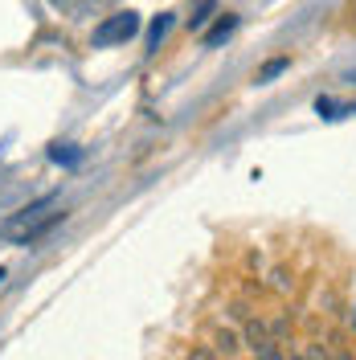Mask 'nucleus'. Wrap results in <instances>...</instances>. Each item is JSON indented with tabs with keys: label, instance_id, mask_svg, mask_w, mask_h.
<instances>
[{
	"label": "nucleus",
	"instance_id": "obj_1",
	"mask_svg": "<svg viewBox=\"0 0 356 360\" xmlns=\"http://www.w3.org/2000/svg\"><path fill=\"white\" fill-rule=\"evenodd\" d=\"M135 33H139V17H135L132 8H123V13L107 17V21H103L98 29H94V33H90V45H94V49H107V45H123V41H132Z\"/></svg>",
	"mask_w": 356,
	"mask_h": 360
},
{
	"label": "nucleus",
	"instance_id": "obj_2",
	"mask_svg": "<svg viewBox=\"0 0 356 360\" xmlns=\"http://www.w3.org/2000/svg\"><path fill=\"white\" fill-rule=\"evenodd\" d=\"M209 344H213V352H217V356L222 360H238L242 356V332H238V328H229V323H217V328H213V336H209Z\"/></svg>",
	"mask_w": 356,
	"mask_h": 360
},
{
	"label": "nucleus",
	"instance_id": "obj_3",
	"mask_svg": "<svg viewBox=\"0 0 356 360\" xmlns=\"http://www.w3.org/2000/svg\"><path fill=\"white\" fill-rule=\"evenodd\" d=\"M242 344L250 348V352H258V348H267L270 344V328H267L262 315H250V319L242 323Z\"/></svg>",
	"mask_w": 356,
	"mask_h": 360
},
{
	"label": "nucleus",
	"instance_id": "obj_4",
	"mask_svg": "<svg viewBox=\"0 0 356 360\" xmlns=\"http://www.w3.org/2000/svg\"><path fill=\"white\" fill-rule=\"evenodd\" d=\"M267 328H270V340H274V344H283V348L295 344V315L291 311H274L267 319Z\"/></svg>",
	"mask_w": 356,
	"mask_h": 360
},
{
	"label": "nucleus",
	"instance_id": "obj_5",
	"mask_svg": "<svg viewBox=\"0 0 356 360\" xmlns=\"http://www.w3.org/2000/svg\"><path fill=\"white\" fill-rule=\"evenodd\" d=\"M267 291H274V295H291L295 291V270L287 266V262H279V266H270V274H267V283H262Z\"/></svg>",
	"mask_w": 356,
	"mask_h": 360
},
{
	"label": "nucleus",
	"instance_id": "obj_6",
	"mask_svg": "<svg viewBox=\"0 0 356 360\" xmlns=\"http://www.w3.org/2000/svg\"><path fill=\"white\" fill-rule=\"evenodd\" d=\"M234 29H238V17H234V13H222V17H217V25H213V29L205 33V45L213 49V45L229 41V37H234Z\"/></svg>",
	"mask_w": 356,
	"mask_h": 360
},
{
	"label": "nucleus",
	"instance_id": "obj_7",
	"mask_svg": "<svg viewBox=\"0 0 356 360\" xmlns=\"http://www.w3.org/2000/svg\"><path fill=\"white\" fill-rule=\"evenodd\" d=\"M340 311H344V299H340V291H336V287H324V291H319V315L336 319Z\"/></svg>",
	"mask_w": 356,
	"mask_h": 360
},
{
	"label": "nucleus",
	"instance_id": "obj_8",
	"mask_svg": "<svg viewBox=\"0 0 356 360\" xmlns=\"http://www.w3.org/2000/svg\"><path fill=\"white\" fill-rule=\"evenodd\" d=\"M168 29H172V13H160L152 29H148V49H160V41L168 37Z\"/></svg>",
	"mask_w": 356,
	"mask_h": 360
},
{
	"label": "nucleus",
	"instance_id": "obj_9",
	"mask_svg": "<svg viewBox=\"0 0 356 360\" xmlns=\"http://www.w3.org/2000/svg\"><path fill=\"white\" fill-rule=\"evenodd\" d=\"M287 66H291V58H270L267 66L254 74V82H270V78H279V74H283Z\"/></svg>",
	"mask_w": 356,
	"mask_h": 360
},
{
	"label": "nucleus",
	"instance_id": "obj_10",
	"mask_svg": "<svg viewBox=\"0 0 356 360\" xmlns=\"http://www.w3.org/2000/svg\"><path fill=\"white\" fill-rule=\"evenodd\" d=\"M225 315H229V319H234V323H246V319H250V315H258V311H254V307H250V299H234V303H229V307H225Z\"/></svg>",
	"mask_w": 356,
	"mask_h": 360
},
{
	"label": "nucleus",
	"instance_id": "obj_11",
	"mask_svg": "<svg viewBox=\"0 0 356 360\" xmlns=\"http://www.w3.org/2000/svg\"><path fill=\"white\" fill-rule=\"evenodd\" d=\"M213 4H217V0H201L197 8H193V17H189V29H205V25H209V13H213Z\"/></svg>",
	"mask_w": 356,
	"mask_h": 360
},
{
	"label": "nucleus",
	"instance_id": "obj_12",
	"mask_svg": "<svg viewBox=\"0 0 356 360\" xmlns=\"http://www.w3.org/2000/svg\"><path fill=\"white\" fill-rule=\"evenodd\" d=\"M49 156L58 160V164H74V160H78V152H74L70 143H53V148H49Z\"/></svg>",
	"mask_w": 356,
	"mask_h": 360
},
{
	"label": "nucleus",
	"instance_id": "obj_13",
	"mask_svg": "<svg viewBox=\"0 0 356 360\" xmlns=\"http://www.w3.org/2000/svg\"><path fill=\"white\" fill-rule=\"evenodd\" d=\"M189 360H222V356L213 352V344H197V348L189 352Z\"/></svg>",
	"mask_w": 356,
	"mask_h": 360
},
{
	"label": "nucleus",
	"instance_id": "obj_14",
	"mask_svg": "<svg viewBox=\"0 0 356 360\" xmlns=\"http://www.w3.org/2000/svg\"><path fill=\"white\" fill-rule=\"evenodd\" d=\"M348 332H352V336H356V303H352V307H348Z\"/></svg>",
	"mask_w": 356,
	"mask_h": 360
},
{
	"label": "nucleus",
	"instance_id": "obj_15",
	"mask_svg": "<svg viewBox=\"0 0 356 360\" xmlns=\"http://www.w3.org/2000/svg\"><path fill=\"white\" fill-rule=\"evenodd\" d=\"M0 283H4V266H0Z\"/></svg>",
	"mask_w": 356,
	"mask_h": 360
},
{
	"label": "nucleus",
	"instance_id": "obj_16",
	"mask_svg": "<svg viewBox=\"0 0 356 360\" xmlns=\"http://www.w3.org/2000/svg\"><path fill=\"white\" fill-rule=\"evenodd\" d=\"M254 360H258V356H254Z\"/></svg>",
	"mask_w": 356,
	"mask_h": 360
}]
</instances>
